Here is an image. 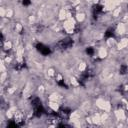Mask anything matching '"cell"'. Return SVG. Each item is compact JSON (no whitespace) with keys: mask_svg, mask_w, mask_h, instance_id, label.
Here are the masks:
<instances>
[{"mask_svg":"<svg viewBox=\"0 0 128 128\" xmlns=\"http://www.w3.org/2000/svg\"><path fill=\"white\" fill-rule=\"evenodd\" d=\"M73 45V40L70 38V37H66L62 40H60L58 43H57V46L60 48V49H68L70 47H72Z\"/></svg>","mask_w":128,"mask_h":128,"instance_id":"obj_1","label":"cell"},{"mask_svg":"<svg viewBox=\"0 0 128 128\" xmlns=\"http://www.w3.org/2000/svg\"><path fill=\"white\" fill-rule=\"evenodd\" d=\"M36 49H37L38 52H40L42 55H45V56L49 55L51 53V49L48 46L44 45L43 43H37L36 44Z\"/></svg>","mask_w":128,"mask_h":128,"instance_id":"obj_2","label":"cell"},{"mask_svg":"<svg viewBox=\"0 0 128 128\" xmlns=\"http://www.w3.org/2000/svg\"><path fill=\"white\" fill-rule=\"evenodd\" d=\"M103 11V7L102 5H99V4H96L93 6L92 8V13H93V17L94 18H97L99 16V14H101Z\"/></svg>","mask_w":128,"mask_h":128,"instance_id":"obj_3","label":"cell"},{"mask_svg":"<svg viewBox=\"0 0 128 128\" xmlns=\"http://www.w3.org/2000/svg\"><path fill=\"white\" fill-rule=\"evenodd\" d=\"M45 113V109H44V107L42 106V104L41 105H39V106H37V107H34V116L35 117H41L42 116V114H44Z\"/></svg>","mask_w":128,"mask_h":128,"instance_id":"obj_4","label":"cell"},{"mask_svg":"<svg viewBox=\"0 0 128 128\" xmlns=\"http://www.w3.org/2000/svg\"><path fill=\"white\" fill-rule=\"evenodd\" d=\"M59 112H60V115H61L62 117H65V116H69V114L71 113V110H70L69 108L62 107V108H60Z\"/></svg>","mask_w":128,"mask_h":128,"instance_id":"obj_5","label":"cell"},{"mask_svg":"<svg viewBox=\"0 0 128 128\" xmlns=\"http://www.w3.org/2000/svg\"><path fill=\"white\" fill-rule=\"evenodd\" d=\"M31 105L33 107H37V106L41 105V100L38 97H33V98H31Z\"/></svg>","mask_w":128,"mask_h":128,"instance_id":"obj_6","label":"cell"},{"mask_svg":"<svg viewBox=\"0 0 128 128\" xmlns=\"http://www.w3.org/2000/svg\"><path fill=\"white\" fill-rule=\"evenodd\" d=\"M113 36H114V29L113 28H108L105 32V38L109 39V38H112Z\"/></svg>","mask_w":128,"mask_h":128,"instance_id":"obj_7","label":"cell"},{"mask_svg":"<svg viewBox=\"0 0 128 128\" xmlns=\"http://www.w3.org/2000/svg\"><path fill=\"white\" fill-rule=\"evenodd\" d=\"M128 71V67L125 65V64H122L121 66H120V69H119V73L120 74H122V75H124V74H126V72Z\"/></svg>","mask_w":128,"mask_h":128,"instance_id":"obj_8","label":"cell"},{"mask_svg":"<svg viewBox=\"0 0 128 128\" xmlns=\"http://www.w3.org/2000/svg\"><path fill=\"white\" fill-rule=\"evenodd\" d=\"M57 84H58L59 86L65 88V89H68V86H67V84L64 82V80H58V81H57Z\"/></svg>","mask_w":128,"mask_h":128,"instance_id":"obj_9","label":"cell"},{"mask_svg":"<svg viewBox=\"0 0 128 128\" xmlns=\"http://www.w3.org/2000/svg\"><path fill=\"white\" fill-rule=\"evenodd\" d=\"M86 53H87L89 56H92V55L94 54V49H93L92 47H88V48H86Z\"/></svg>","mask_w":128,"mask_h":128,"instance_id":"obj_10","label":"cell"},{"mask_svg":"<svg viewBox=\"0 0 128 128\" xmlns=\"http://www.w3.org/2000/svg\"><path fill=\"white\" fill-rule=\"evenodd\" d=\"M22 4L24 6H29L31 4V1L30 0H22Z\"/></svg>","mask_w":128,"mask_h":128,"instance_id":"obj_11","label":"cell"},{"mask_svg":"<svg viewBox=\"0 0 128 128\" xmlns=\"http://www.w3.org/2000/svg\"><path fill=\"white\" fill-rule=\"evenodd\" d=\"M7 126H8V127H17L18 124H16L15 122H12V121H11V122H9V123L7 124Z\"/></svg>","mask_w":128,"mask_h":128,"instance_id":"obj_12","label":"cell"}]
</instances>
